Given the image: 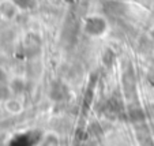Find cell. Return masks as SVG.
<instances>
[{"label": "cell", "mask_w": 154, "mask_h": 146, "mask_svg": "<svg viewBox=\"0 0 154 146\" xmlns=\"http://www.w3.org/2000/svg\"><path fill=\"white\" fill-rule=\"evenodd\" d=\"M104 29H105V23L102 19H100V18H90V19H87L86 30L90 34H100V33L104 32Z\"/></svg>", "instance_id": "1"}]
</instances>
